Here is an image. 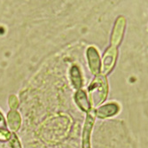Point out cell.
I'll list each match as a JSON object with an SVG mask.
<instances>
[{
  "instance_id": "7",
  "label": "cell",
  "mask_w": 148,
  "mask_h": 148,
  "mask_svg": "<svg viewBox=\"0 0 148 148\" xmlns=\"http://www.w3.org/2000/svg\"><path fill=\"white\" fill-rule=\"evenodd\" d=\"M7 122L12 131H17L21 127V116L16 111H11L7 115Z\"/></svg>"
},
{
  "instance_id": "6",
  "label": "cell",
  "mask_w": 148,
  "mask_h": 148,
  "mask_svg": "<svg viewBox=\"0 0 148 148\" xmlns=\"http://www.w3.org/2000/svg\"><path fill=\"white\" fill-rule=\"evenodd\" d=\"M123 29H124V21L123 18H119L115 24L114 32L113 34V38H112L113 46L115 47L120 43L123 32Z\"/></svg>"
},
{
  "instance_id": "3",
  "label": "cell",
  "mask_w": 148,
  "mask_h": 148,
  "mask_svg": "<svg viewBox=\"0 0 148 148\" xmlns=\"http://www.w3.org/2000/svg\"><path fill=\"white\" fill-rule=\"evenodd\" d=\"M94 123V114L90 113L87 115L83 134V148H90V132Z\"/></svg>"
},
{
  "instance_id": "1",
  "label": "cell",
  "mask_w": 148,
  "mask_h": 148,
  "mask_svg": "<svg viewBox=\"0 0 148 148\" xmlns=\"http://www.w3.org/2000/svg\"><path fill=\"white\" fill-rule=\"evenodd\" d=\"M90 97L93 106H98L105 100L107 94V84L104 75H99L89 86Z\"/></svg>"
},
{
  "instance_id": "11",
  "label": "cell",
  "mask_w": 148,
  "mask_h": 148,
  "mask_svg": "<svg viewBox=\"0 0 148 148\" xmlns=\"http://www.w3.org/2000/svg\"><path fill=\"white\" fill-rule=\"evenodd\" d=\"M4 130H7L6 122H5V119L3 116V114L0 113V131H4Z\"/></svg>"
},
{
  "instance_id": "8",
  "label": "cell",
  "mask_w": 148,
  "mask_h": 148,
  "mask_svg": "<svg viewBox=\"0 0 148 148\" xmlns=\"http://www.w3.org/2000/svg\"><path fill=\"white\" fill-rule=\"evenodd\" d=\"M75 101L80 106L81 109L84 111H88L90 109V103L87 99L86 93L84 90H78L75 94Z\"/></svg>"
},
{
  "instance_id": "9",
  "label": "cell",
  "mask_w": 148,
  "mask_h": 148,
  "mask_svg": "<svg viewBox=\"0 0 148 148\" xmlns=\"http://www.w3.org/2000/svg\"><path fill=\"white\" fill-rule=\"evenodd\" d=\"M70 75H71V81L73 83V85L76 89H79L81 86H82L83 81H82V76H81V75H80L79 69L77 68L76 66H74L73 68L71 69Z\"/></svg>"
},
{
  "instance_id": "10",
  "label": "cell",
  "mask_w": 148,
  "mask_h": 148,
  "mask_svg": "<svg viewBox=\"0 0 148 148\" xmlns=\"http://www.w3.org/2000/svg\"><path fill=\"white\" fill-rule=\"evenodd\" d=\"M10 143L12 145V148H21V143L19 139L17 138L15 134H11V138H10Z\"/></svg>"
},
{
  "instance_id": "4",
  "label": "cell",
  "mask_w": 148,
  "mask_h": 148,
  "mask_svg": "<svg viewBox=\"0 0 148 148\" xmlns=\"http://www.w3.org/2000/svg\"><path fill=\"white\" fill-rule=\"evenodd\" d=\"M115 56H116V51H115L114 46L111 47V49L106 51L104 60H103V72L104 73H107L112 69L113 66L114 64Z\"/></svg>"
},
{
  "instance_id": "2",
  "label": "cell",
  "mask_w": 148,
  "mask_h": 148,
  "mask_svg": "<svg viewBox=\"0 0 148 148\" xmlns=\"http://www.w3.org/2000/svg\"><path fill=\"white\" fill-rule=\"evenodd\" d=\"M87 56L90 70L93 74H98L100 70V60L98 51L94 47H90L87 51Z\"/></svg>"
},
{
  "instance_id": "5",
  "label": "cell",
  "mask_w": 148,
  "mask_h": 148,
  "mask_svg": "<svg viewBox=\"0 0 148 148\" xmlns=\"http://www.w3.org/2000/svg\"><path fill=\"white\" fill-rule=\"evenodd\" d=\"M119 109H120V107L118 105L110 103V104H107V105H105V106L99 107L97 111V114L100 118L109 117V116L115 114L119 111Z\"/></svg>"
}]
</instances>
